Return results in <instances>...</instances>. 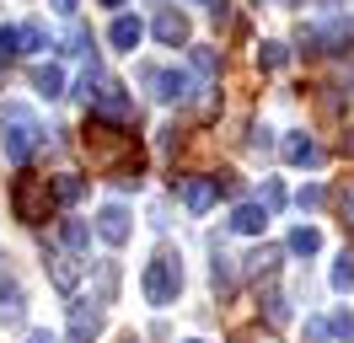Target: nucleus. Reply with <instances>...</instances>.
I'll return each instance as SVG.
<instances>
[{
	"label": "nucleus",
	"instance_id": "f257e3e1",
	"mask_svg": "<svg viewBox=\"0 0 354 343\" xmlns=\"http://www.w3.org/2000/svg\"><path fill=\"white\" fill-rule=\"evenodd\" d=\"M86 150H91V167L102 172H124L134 156V134H124V124H108V118H91L86 124Z\"/></svg>",
	"mask_w": 354,
	"mask_h": 343
},
{
	"label": "nucleus",
	"instance_id": "f03ea898",
	"mask_svg": "<svg viewBox=\"0 0 354 343\" xmlns=\"http://www.w3.org/2000/svg\"><path fill=\"white\" fill-rule=\"evenodd\" d=\"M0 129H6V156H11V161H27L32 150L44 145V124H38L22 102H6V107H0Z\"/></svg>",
	"mask_w": 354,
	"mask_h": 343
},
{
	"label": "nucleus",
	"instance_id": "7ed1b4c3",
	"mask_svg": "<svg viewBox=\"0 0 354 343\" xmlns=\"http://www.w3.org/2000/svg\"><path fill=\"white\" fill-rule=\"evenodd\" d=\"M177 295H183V263L172 252H156L145 263V300L156 311H167V306H177Z\"/></svg>",
	"mask_w": 354,
	"mask_h": 343
},
{
	"label": "nucleus",
	"instance_id": "20e7f679",
	"mask_svg": "<svg viewBox=\"0 0 354 343\" xmlns=\"http://www.w3.org/2000/svg\"><path fill=\"white\" fill-rule=\"evenodd\" d=\"M11 210H17L22 225H44V220H48V177L22 172V177L11 183Z\"/></svg>",
	"mask_w": 354,
	"mask_h": 343
},
{
	"label": "nucleus",
	"instance_id": "39448f33",
	"mask_svg": "<svg viewBox=\"0 0 354 343\" xmlns=\"http://www.w3.org/2000/svg\"><path fill=\"white\" fill-rule=\"evenodd\" d=\"M140 81L151 86L156 102H183V97L194 91V81H188L183 70H156V64H140Z\"/></svg>",
	"mask_w": 354,
	"mask_h": 343
},
{
	"label": "nucleus",
	"instance_id": "423d86ee",
	"mask_svg": "<svg viewBox=\"0 0 354 343\" xmlns=\"http://www.w3.org/2000/svg\"><path fill=\"white\" fill-rule=\"evenodd\" d=\"M91 118H108V124H129L134 118V97L118 81H102V91L91 97Z\"/></svg>",
	"mask_w": 354,
	"mask_h": 343
},
{
	"label": "nucleus",
	"instance_id": "0eeeda50",
	"mask_svg": "<svg viewBox=\"0 0 354 343\" xmlns=\"http://www.w3.org/2000/svg\"><path fill=\"white\" fill-rule=\"evenodd\" d=\"M102 333V306L97 300H75L70 306V343H91Z\"/></svg>",
	"mask_w": 354,
	"mask_h": 343
},
{
	"label": "nucleus",
	"instance_id": "6e6552de",
	"mask_svg": "<svg viewBox=\"0 0 354 343\" xmlns=\"http://www.w3.org/2000/svg\"><path fill=\"white\" fill-rule=\"evenodd\" d=\"M129 210H124V204H108V210H97V236H102V241H108V247H124V241H129Z\"/></svg>",
	"mask_w": 354,
	"mask_h": 343
},
{
	"label": "nucleus",
	"instance_id": "1a4fd4ad",
	"mask_svg": "<svg viewBox=\"0 0 354 343\" xmlns=\"http://www.w3.org/2000/svg\"><path fill=\"white\" fill-rule=\"evenodd\" d=\"M44 268H48V279H54V290H65V295L75 290V284H81V263H75L70 252H59V247H48Z\"/></svg>",
	"mask_w": 354,
	"mask_h": 343
},
{
	"label": "nucleus",
	"instance_id": "9d476101",
	"mask_svg": "<svg viewBox=\"0 0 354 343\" xmlns=\"http://www.w3.org/2000/svg\"><path fill=\"white\" fill-rule=\"evenodd\" d=\"M27 317V295L17 279H0V327H22Z\"/></svg>",
	"mask_w": 354,
	"mask_h": 343
},
{
	"label": "nucleus",
	"instance_id": "9b49d317",
	"mask_svg": "<svg viewBox=\"0 0 354 343\" xmlns=\"http://www.w3.org/2000/svg\"><path fill=\"white\" fill-rule=\"evenodd\" d=\"M215 198H221V193H215V177H183V204L194 214H204Z\"/></svg>",
	"mask_w": 354,
	"mask_h": 343
},
{
	"label": "nucleus",
	"instance_id": "f8f14e48",
	"mask_svg": "<svg viewBox=\"0 0 354 343\" xmlns=\"http://www.w3.org/2000/svg\"><path fill=\"white\" fill-rule=\"evenodd\" d=\"M285 161L290 167H317L322 161V145L311 134H285Z\"/></svg>",
	"mask_w": 354,
	"mask_h": 343
},
{
	"label": "nucleus",
	"instance_id": "ddd939ff",
	"mask_svg": "<svg viewBox=\"0 0 354 343\" xmlns=\"http://www.w3.org/2000/svg\"><path fill=\"white\" fill-rule=\"evenodd\" d=\"M268 225V210L258 204V198H242L236 204V214H231V231H242V236H258Z\"/></svg>",
	"mask_w": 354,
	"mask_h": 343
},
{
	"label": "nucleus",
	"instance_id": "4468645a",
	"mask_svg": "<svg viewBox=\"0 0 354 343\" xmlns=\"http://www.w3.org/2000/svg\"><path fill=\"white\" fill-rule=\"evenodd\" d=\"M140 38H145V27H140V17H113V27H108V43H113V48H124V54H134V48H140Z\"/></svg>",
	"mask_w": 354,
	"mask_h": 343
},
{
	"label": "nucleus",
	"instance_id": "2eb2a0df",
	"mask_svg": "<svg viewBox=\"0 0 354 343\" xmlns=\"http://www.w3.org/2000/svg\"><path fill=\"white\" fill-rule=\"evenodd\" d=\"M156 38L167 43V48L188 43V17H183V11H161V17H156Z\"/></svg>",
	"mask_w": 354,
	"mask_h": 343
},
{
	"label": "nucleus",
	"instance_id": "dca6fc26",
	"mask_svg": "<svg viewBox=\"0 0 354 343\" xmlns=\"http://www.w3.org/2000/svg\"><path fill=\"white\" fill-rule=\"evenodd\" d=\"M91 300H97V306H113V300H118V263H113V257L97 263V290H91Z\"/></svg>",
	"mask_w": 354,
	"mask_h": 343
},
{
	"label": "nucleus",
	"instance_id": "f3484780",
	"mask_svg": "<svg viewBox=\"0 0 354 343\" xmlns=\"http://www.w3.org/2000/svg\"><path fill=\"white\" fill-rule=\"evenodd\" d=\"M32 91L38 97H65V70L59 64H32Z\"/></svg>",
	"mask_w": 354,
	"mask_h": 343
},
{
	"label": "nucleus",
	"instance_id": "a211bd4d",
	"mask_svg": "<svg viewBox=\"0 0 354 343\" xmlns=\"http://www.w3.org/2000/svg\"><path fill=\"white\" fill-rule=\"evenodd\" d=\"M290 252L295 257H317L322 252V231H317V225H295V231H290Z\"/></svg>",
	"mask_w": 354,
	"mask_h": 343
},
{
	"label": "nucleus",
	"instance_id": "6ab92c4d",
	"mask_svg": "<svg viewBox=\"0 0 354 343\" xmlns=\"http://www.w3.org/2000/svg\"><path fill=\"white\" fill-rule=\"evenodd\" d=\"M38 48H48L44 21H27V27H17V54H38Z\"/></svg>",
	"mask_w": 354,
	"mask_h": 343
},
{
	"label": "nucleus",
	"instance_id": "aec40b11",
	"mask_svg": "<svg viewBox=\"0 0 354 343\" xmlns=\"http://www.w3.org/2000/svg\"><path fill=\"white\" fill-rule=\"evenodd\" d=\"M274 268H279V247H258V252L247 257V274L252 279H268Z\"/></svg>",
	"mask_w": 354,
	"mask_h": 343
},
{
	"label": "nucleus",
	"instance_id": "412c9836",
	"mask_svg": "<svg viewBox=\"0 0 354 343\" xmlns=\"http://www.w3.org/2000/svg\"><path fill=\"white\" fill-rule=\"evenodd\" d=\"M209 274H215V290H236V257H225L221 247H215V268H209Z\"/></svg>",
	"mask_w": 354,
	"mask_h": 343
},
{
	"label": "nucleus",
	"instance_id": "4be33fe9",
	"mask_svg": "<svg viewBox=\"0 0 354 343\" xmlns=\"http://www.w3.org/2000/svg\"><path fill=\"white\" fill-rule=\"evenodd\" d=\"M81 193H86V183H81L75 172H59V177H54V198H59V204H75Z\"/></svg>",
	"mask_w": 354,
	"mask_h": 343
},
{
	"label": "nucleus",
	"instance_id": "5701e85b",
	"mask_svg": "<svg viewBox=\"0 0 354 343\" xmlns=\"http://www.w3.org/2000/svg\"><path fill=\"white\" fill-rule=\"evenodd\" d=\"M322 204H328V188H322V183H306V188L295 193V210H301V214L322 210Z\"/></svg>",
	"mask_w": 354,
	"mask_h": 343
},
{
	"label": "nucleus",
	"instance_id": "b1692460",
	"mask_svg": "<svg viewBox=\"0 0 354 343\" xmlns=\"http://www.w3.org/2000/svg\"><path fill=\"white\" fill-rule=\"evenodd\" d=\"M65 247L70 252H86L91 247V225L86 220H65Z\"/></svg>",
	"mask_w": 354,
	"mask_h": 343
},
{
	"label": "nucleus",
	"instance_id": "393cba45",
	"mask_svg": "<svg viewBox=\"0 0 354 343\" xmlns=\"http://www.w3.org/2000/svg\"><path fill=\"white\" fill-rule=\"evenodd\" d=\"M333 290H338V295L354 290V252H344L338 263H333Z\"/></svg>",
	"mask_w": 354,
	"mask_h": 343
},
{
	"label": "nucleus",
	"instance_id": "a878e982",
	"mask_svg": "<svg viewBox=\"0 0 354 343\" xmlns=\"http://www.w3.org/2000/svg\"><path fill=\"white\" fill-rule=\"evenodd\" d=\"M258 64H263V70H285L290 48H285V43H263V48H258Z\"/></svg>",
	"mask_w": 354,
	"mask_h": 343
},
{
	"label": "nucleus",
	"instance_id": "bb28decb",
	"mask_svg": "<svg viewBox=\"0 0 354 343\" xmlns=\"http://www.w3.org/2000/svg\"><path fill=\"white\" fill-rule=\"evenodd\" d=\"M333 204H338V220H344V225H354V177L333 193Z\"/></svg>",
	"mask_w": 354,
	"mask_h": 343
},
{
	"label": "nucleus",
	"instance_id": "cd10ccee",
	"mask_svg": "<svg viewBox=\"0 0 354 343\" xmlns=\"http://www.w3.org/2000/svg\"><path fill=\"white\" fill-rule=\"evenodd\" d=\"M333 338H344V343H354V311H333Z\"/></svg>",
	"mask_w": 354,
	"mask_h": 343
},
{
	"label": "nucleus",
	"instance_id": "c85d7f7f",
	"mask_svg": "<svg viewBox=\"0 0 354 343\" xmlns=\"http://www.w3.org/2000/svg\"><path fill=\"white\" fill-rule=\"evenodd\" d=\"M194 70H199V75H215V70H221V54H215V48H194Z\"/></svg>",
	"mask_w": 354,
	"mask_h": 343
},
{
	"label": "nucleus",
	"instance_id": "c756f323",
	"mask_svg": "<svg viewBox=\"0 0 354 343\" xmlns=\"http://www.w3.org/2000/svg\"><path fill=\"white\" fill-rule=\"evenodd\" d=\"M258 204H263V210L274 214V210H279V204H285V188H279L274 177H263V198H258Z\"/></svg>",
	"mask_w": 354,
	"mask_h": 343
},
{
	"label": "nucleus",
	"instance_id": "7c9ffc66",
	"mask_svg": "<svg viewBox=\"0 0 354 343\" xmlns=\"http://www.w3.org/2000/svg\"><path fill=\"white\" fill-rule=\"evenodd\" d=\"M65 54H91V33H86V27H70V38H65Z\"/></svg>",
	"mask_w": 354,
	"mask_h": 343
},
{
	"label": "nucleus",
	"instance_id": "2f4dec72",
	"mask_svg": "<svg viewBox=\"0 0 354 343\" xmlns=\"http://www.w3.org/2000/svg\"><path fill=\"white\" fill-rule=\"evenodd\" d=\"M263 306H268V322H274V327H285V322H290V300L285 295H268Z\"/></svg>",
	"mask_w": 354,
	"mask_h": 343
},
{
	"label": "nucleus",
	"instance_id": "473e14b6",
	"mask_svg": "<svg viewBox=\"0 0 354 343\" xmlns=\"http://www.w3.org/2000/svg\"><path fill=\"white\" fill-rule=\"evenodd\" d=\"M209 17L225 27V21H231V0H209Z\"/></svg>",
	"mask_w": 354,
	"mask_h": 343
},
{
	"label": "nucleus",
	"instance_id": "72a5a7b5",
	"mask_svg": "<svg viewBox=\"0 0 354 343\" xmlns=\"http://www.w3.org/2000/svg\"><path fill=\"white\" fill-rule=\"evenodd\" d=\"M0 54H17V27H0Z\"/></svg>",
	"mask_w": 354,
	"mask_h": 343
},
{
	"label": "nucleus",
	"instance_id": "f704fd0d",
	"mask_svg": "<svg viewBox=\"0 0 354 343\" xmlns=\"http://www.w3.org/2000/svg\"><path fill=\"white\" fill-rule=\"evenodd\" d=\"M328 338V322H306V343H322Z\"/></svg>",
	"mask_w": 354,
	"mask_h": 343
},
{
	"label": "nucleus",
	"instance_id": "c9c22d12",
	"mask_svg": "<svg viewBox=\"0 0 354 343\" xmlns=\"http://www.w3.org/2000/svg\"><path fill=\"white\" fill-rule=\"evenodd\" d=\"M54 11H59V17H75V11H81V0H54Z\"/></svg>",
	"mask_w": 354,
	"mask_h": 343
},
{
	"label": "nucleus",
	"instance_id": "e433bc0d",
	"mask_svg": "<svg viewBox=\"0 0 354 343\" xmlns=\"http://www.w3.org/2000/svg\"><path fill=\"white\" fill-rule=\"evenodd\" d=\"M27 343H59V338H54V333H44V327H38V333H27Z\"/></svg>",
	"mask_w": 354,
	"mask_h": 343
},
{
	"label": "nucleus",
	"instance_id": "4c0bfd02",
	"mask_svg": "<svg viewBox=\"0 0 354 343\" xmlns=\"http://www.w3.org/2000/svg\"><path fill=\"white\" fill-rule=\"evenodd\" d=\"M344 156H354V134H344Z\"/></svg>",
	"mask_w": 354,
	"mask_h": 343
},
{
	"label": "nucleus",
	"instance_id": "58836bf2",
	"mask_svg": "<svg viewBox=\"0 0 354 343\" xmlns=\"http://www.w3.org/2000/svg\"><path fill=\"white\" fill-rule=\"evenodd\" d=\"M231 343H258V338H252V333H236V338H231Z\"/></svg>",
	"mask_w": 354,
	"mask_h": 343
},
{
	"label": "nucleus",
	"instance_id": "ea45409f",
	"mask_svg": "<svg viewBox=\"0 0 354 343\" xmlns=\"http://www.w3.org/2000/svg\"><path fill=\"white\" fill-rule=\"evenodd\" d=\"M102 6H124V0H102Z\"/></svg>",
	"mask_w": 354,
	"mask_h": 343
},
{
	"label": "nucleus",
	"instance_id": "a19ab883",
	"mask_svg": "<svg viewBox=\"0 0 354 343\" xmlns=\"http://www.w3.org/2000/svg\"><path fill=\"white\" fill-rule=\"evenodd\" d=\"M118 343H140V338H118Z\"/></svg>",
	"mask_w": 354,
	"mask_h": 343
},
{
	"label": "nucleus",
	"instance_id": "79ce46f5",
	"mask_svg": "<svg viewBox=\"0 0 354 343\" xmlns=\"http://www.w3.org/2000/svg\"><path fill=\"white\" fill-rule=\"evenodd\" d=\"M349 86H354V70H349Z\"/></svg>",
	"mask_w": 354,
	"mask_h": 343
},
{
	"label": "nucleus",
	"instance_id": "37998d69",
	"mask_svg": "<svg viewBox=\"0 0 354 343\" xmlns=\"http://www.w3.org/2000/svg\"><path fill=\"white\" fill-rule=\"evenodd\" d=\"M188 343H199V338H188Z\"/></svg>",
	"mask_w": 354,
	"mask_h": 343
},
{
	"label": "nucleus",
	"instance_id": "c03bdc74",
	"mask_svg": "<svg viewBox=\"0 0 354 343\" xmlns=\"http://www.w3.org/2000/svg\"><path fill=\"white\" fill-rule=\"evenodd\" d=\"M349 33H354V27H349Z\"/></svg>",
	"mask_w": 354,
	"mask_h": 343
}]
</instances>
